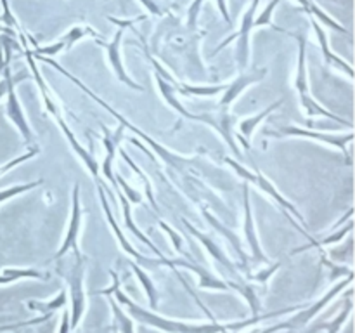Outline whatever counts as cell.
Listing matches in <instances>:
<instances>
[{
  "label": "cell",
  "mask_w": 355,
  "mask_h": 333,
  "mask_svg": "<svg viewBox=\"0 0 355 333\" xmlns=\"http://www.w3.org/2000/svg\"><path fill=\"white\" fill-rule=\"evenodd\" d=\"M59 333H73L71 328H69V309H64V311H62V318H61V326H59Z\"/></svg>",
  "instance_id": "obj_49"
},
{
  "label": "cell",
  "mask_w": 355,
  "mask_h": 333,
  "mask_svg": "<svg viewBox=\"0 0 355 333\" xmlns=\"http://www.w3.org/2000/svg\"><path fill=\"white\" fill-rule=\"evenodd\" d=\"M180 221H182L184 228H186L187 231H189L191 234H193L194 238H196L198 241H200L201 245L205 246V250H207V252L210 253L211 259H214L215 262L220 264V266L224 267L225 271H229V273H231L232 276H234V280H236V278H241V274H239V269H238V264H234L231 259H229V255H227V253H225V250H222V246L218 245V243L215 241V239L211 238L210 234H207V232L200 231V229H198L196 225L191 224V222L187 221V219L182 217V219H180Z\"/></svg>",
  "instance_id": "obj_17"
},
{
  "label": "cell",
  "mask_w": 355,
  "mask_h": 333,
  "mask_svg": "<svg viewBox=\"0 0 355 333\" xmlns=\"http://www.w3.org/2000/svg\"><path fill=\"white\" fill-rule=\"evenodd\" d=\"M309 17H311V24L315 31V37H318L319 47H321L322 56H324L326 65L331 66V68H335V69H338V71L345 73L349 78H354L352 65H350L349 61H345L343 58H340V56H336V52L331 51V47H329V44H328V35H326V31L322 30V24L319 23L318 19H314L312 16H309Z\"/></svg>",
  "instance_id": "obj_20"
},
{
  "label": "cell",
  "mask_w": 355,
  "mask_h": 333,
  "mask_svg": "<svg viewBox=\"0 0 355 333\" xmlns=\"http://www.w3.org/2000/svg\"><path fill=\"white\" fill-rule=\"evenodd\" d=\"M73 266L69 269L66 281L69 284V328L75 332L76 326L82 321L87 309V295H85V269L87 259L83 255H73Z\"/></svg>",
  "instance_id": "obj_7"
},
{
  "label": "cell",
  "mask_w": 355,
  "mask_h": 333,
  "mask_svg": "<svg viewBox=\"0 0 355 333\" xmlns=\"http://www.w3.org/2000/svg\"><path fill=\"white\" fill-rule=\"evenodd\" d=\"M0 73H2V78H0V99H2L7 94V82H9V76L12 75V73H10V65L6 66Z\"/></svg>",
  "instance_id": "obj_47"
},
{
  "label": "cell",
  "mask_w": 355,
  "mask_h": 333,
  "mask_svg": "<svg viewBox=\"0 0 355 333\" xmlns=\"http://www.w3.org/2000/svg\"><path fill=\"white\" fill-rule=\"evenodd\" d=\"M279 267H281V262H274L270 264L269 267H266V269H260L259 273H248L243 278H245L246 281H253V283H259L262 284V287H267L269 280L276 274V271L279 269Z\"/></svg>",
  "instance_id": "obj_39"
},
{
  "label": "cell",
  "mask_w": 355,
  "mask_h": 333,
  "mask_svg": "<svg viewBox=\"0 0 355 333\" xmlns=\"http://www.w3.org/2000/svg\"><path fill=\"white\" fill-rule=\"evenodd\" d=\"M205 2H207V0H193V2L189 3V7H187L186 24L187 28H191V30H194V28L198 26V19H200V14H201V9H203Z\"/></svg>",
  "instance_id": "obj_43"
},
{
  "label": "cell",
  "mask_w": 355,
  "mask_h": 333,
  "mask_svg": "<svg viewBox=\"0 0 355 333\" xmlns=\"http://www.w3.org/2000/svg\"><path fill=\"white\" fill-rule=\"evenodd\" d=\"M107 19H110L113 24H116L118 28H125V30H127V28L134 26L135 23H141V21L148 19V16H139V17H134V19H116V17L110 16Z\"/></svg>",
  "instance_id": "obj_46"
},
{
  "label": "cell",
  "mask_w": 355,
  "mask_h": 333,
  "mask_svg": "<svg viewBox=\"0 0 355 333\" xmlns=\"http://www.w3.org/2000/svg\"><path fill=\"white\" fill-rule=\"evenodd\" d=\"M114 293V300L118 302L120 305H123L125 309L128 311V314L139 321L141 325H148L151 328L162 330L165 333H222L224 330H232V332H239V330H245L248 326L257 325V323L263 321V319H270V318H279V316L290 314V312H295L297 309H300L302 305H293V307H286V309H279V311L274 312H267V314H259V316H252V319H243V321H234V323H220L217 321H210V323H201V325H196V323H186V321H179V319H170L165 318V316L156 314L155 311H146L144 307H141L139 304H135L127 293L116 288L113 291Z\"/></svg>",
  "instance_id": "obj_1"
},
{
  "label": "cell",
  "mask_w": 355,
  "mask_h": 333,
  "mask_svg": "<svg viewBox=\"0 0 355 333\" xmlns=\"http://www.w3.org/2000/svg\"><path fill=\"white\" fill-rule=\"evenodd\" d=\"M96 182H97V193H99V200H101V205H103L104 215H106L107 222H110L111 229H113L114 236H116L118 245H120L121 250H123V252L127 253V255H130L132 259L135 260V262H137V264H146V260H148V257L142 255L141 252H137V250L134 248V245H132V243L128 241L127 236L123 234V231H121L120 225H118L116 219H114L113 210H111L110 203H107V200H106V191H104V186H103V184H101V180H96Z\"/></svg>",
  "instance_id": "obj_18"
},
{
  "label": "cell",
  "mask_w": 355,
  "mask_h": 333,
  "mask_svg": "<svg viewBox=\"0 0 355 333\" xmlns=\"http://www.w3.org/2000/svg\"><path fill=\"white\" fill-rule=\"evenodd\" d=\"M6 117L12 121L14 127L19 132L21 139L26 146H31L33 142L35 134L31 130L30 123L26 120V114H24L23 106L19 103V97L16 94V85H14L12 75L9 76V82H7V94H6Z\"/></svg>",
  "instance_id": "obj_14"
},
{
  "label": "cell",
  "mask_w": 355,
  "mask_h": 333,
  "mask_svg": "<svg viewBox=\"0 0 355 333\" xmlns=\"http://www.w3.org/2000/svg\"><path fill=\"white\" fill-rule=\"evenodd\" d=\"M175 89L180 96H194V97H211L222 94L225 89V83L220 85H189V83H175Z\"/></svg>",
  "instance_id": "obj_32"
},
{
  "label": "cell",
  "mask_w": 355,
  "mask_h": 333,
  "mask_svg": "<svg viewBox=\"0 0 355 333\" xmlns=\"http://www.w3.org/2000/svg\"><path fill=\"white\" fill-rule=\"evenodd\" d=\"M54 120L58 121L59 128H61V132L64 134L66 141H68L69 148L73 149V153H75V155L82 160V163L87 166V170H89L90 176L94 177V180H99V162H97L96 156H94L89 149L83 148V146L80 144L78 139H76V135L73 134V130L69 128L68 121L62 118V113L58 114V117H54Z\"/></svg>",
  "instance_id": "obj_19"
},
{
  "label": "cell",
  "mask_w": 355,
  "mask_h": 333,
  "mask_svg": "<svg viewBox=\"0 0 355 333\" xmlns=\"http://www.w3.org/2000/svg\"><path fill=\"white\" fill-rule=\"evenodd\" d=\"M123 33H125V28H118V31L114 33L113 40L111 42H104L103 38H96L94 42H96L99 47L104 49V52H106V56H107V62H110L111 69H113V73H114V76H116L118 82L125 83V85L132 90L144 92V87L139 85V83L135 82L130 75H128L127 68H125V65H123V59H121V40H123Z\"/></svg>",
  "instance_id": "obj_11"
},
{
  "label": "cell",
  "mask_w": 355,
  "mask_h": 333,
  "mask_svg": "<svg viewBox=\"0 0 355 333\" xmlns=\"http://www.w3.org/2000/svg\"><path fill=\"white\" fill-rule=\"evenodd\" d=\"M114 180H116L118 186L121 187V193H123V196L127 198L128 201H130V205H142V203H144V196L139 193V189L132 187L130 184H128L127 180H125L123 177H121L118 172H114Z\"/></svg>",
  "instance_id": "obj_38"
},
{
  "label": "cell",
  "mask_w": 355,
  "mask_h": 333,
  "mask_svg": "<svg viewBox=\"0 0 355 333\" xmlns=\"http://www.w3.org/2000/svg\"><path fill=\"white\" fill-rule=\"evenodd\" d=\"M132 269H134L135 276H137V280H139V283L142 284L146 295H148L149 305H151V309L155 311V309L158 307V302H159V293H158V290H156L155 283H153V280L149 278V274L146 273V271L142 269V267L139 266L137 262H132Z\"/></svg>",
  "instance_id": "obj_34"
},
{
  "label": "cell",
  "mask_w": 355,
  "mask_h": 333,
  "mask_svg": "<svg viewBox=\"0 0 355 333\" xmlns=\"http://www.w3.org/2000/svg\"><path fill=\"white\" fill-rule=\"evenodd\" d=\"M0 3H2V21L6 23V26H9V28H12V30L23 33V31H21L19 23H17V19L14 17L12 9H10V6H9V0H0Z\"/></svg>",
  "instance_id": "obj_44"
},
{
  "label": "cell",
  "mask_w": 355,
  "mask_h": 333,
  "mask_svg": "<svg viewBox=\"0 0 355 333\" xmlns=\"http://www.w3.org/2000/svg\"><path fill=\"white\" fill-rule=\"evenodd\" d=\"M277 31L288 35V37H293L298 44V59H297V75H295V90L298 94V103H300L302 111H304L305 117L315 118H329V120L336 121V123L349 125L352 127V121L343 120L342 117L335 114L333 111H329L328 108L322 106L321 103L315 101V97L311 92V83H309V69H307V37L304 33H293V31H286L283 28H277Z\"/></svg>",
  "instance_id": "obj_3"
},
{
  "label": "cell",
  "mask_w": 355,
  "mask_h": 333,
  "mask_svg": "<svg viewBox=\"0 0 355 333\" xmlns=\"http://www.w3.org/2000/svg\"><path fill=\"white\" fill-rule=\"evenodd\" d=\"M155 82H156V87H158L159 94H162L163 101H165L172 110H175L177 113L180 114V118H186V120L189 121H196V113L187 111L186 106L180 103L179 92H177L175 85H173L172 82H168V80H165L163 76H159L158 73H155Z\"/></svg>",
  "instance_id": "obj_23"
},
{
  "label": "cell",
  "mask_w": 355,
  "mask_h": 333,
  "mask_svg": "<svg viewBox=\"0 0 355 333\" xmlns=\"http://www.w3.org/2000/svg\"><path fill=\"white\" fill-rule=\"evenodd\" d=\"M38 153H40V148H38V146H30V149H28L26 153H23V155L16 156V158H12V160H10V162H7V163H3V165H0V177L6 176V173L9 172V170H12L14 166H17V165H21V163L28 162V160L35 158V156H37Z\"/></svg>",
  "instance_id": "obj_41"
},
{
  "label": "cell",
  "mask_w": 355,
  "mask_h": 333,
  "mask_svg": "<svg viewBox=\"0 0 355 333\" xmlns=\"http://www.w3.org/2000/svg\"><path fill=\"white\" fill-rule=\"evenodd\" d=\"M281 106H283V99H277V101H274L272 104H269L266 110L259 111L257 114H252V117L245 118V120H239L238 123H236L238 125V130H239L238 139L241 141L243 148H245L246 151L252 148V135H253V132L257 130V127H259V125L262 123V121L266 120L270 113H272V111H276L277 108H281Z\"/></svg>",
  "instance_id": "obj_21"
},
{
  "label": "cell",
  "mask_w": 355,
  "mask_h": 333,
  "mask_svg": "<svg viewBox=\"0 0 355 333\" xmlns=\"http://www.w3.org/2000/svg\"><path fill=\"white\" fill-rule=\"evenodd\" d=\"M106 2H111V0H106ZM139 3L155 17H163L172 10V0H139Z\"/></svg>",
  "instance_id": "obj_37"
},
{
  "label": "cell",
  "mask_w": 355,
  "mask_h": 333,
  "mask_svg": "<svg viewBox=\"0 0 355 333\" xmlns=\"http://www.w3.org/2000/svg\"><path fill=\"white\" fill-rule=\"evenodd\" d=\"M225 163H227V165L234 170L236 176L241 177L246 184H250V186H255L257 189H260L263 194H267L270 200L276 201V203L279 205L281 210H283V214L288 215L291 225H293L297 231H300L307 239L312 238V236L307 232V222H305L304 215L298 212V208L295 207V205L291 203V201L288 200L284 194H281V191L274 186L272 180H270L269 177L262 172V170L248 169V166L241 165V163H239L236 158H229V156L225 158Z\"/></svg>",
  "instance_id": "obj_4"
},
{
  "label": "cell",
  "mask_w": 355,
  "mask_h": 333,
  "mask_svg": "<svg viewBox=\"0 0 355 333\" xmlns=\"http://www.w3.org/2000/svg\"><path fill=\"white\" fill-rule=\"evenodd\" d=\"M19 280H47V274L33 267H3L0 271V284H10Z\"/></svg>",
  "instance_id": "obj_28"
},
{
  "label": "cell",
  "mask_w": 355,
  "mask_h": 333,
  "mask_svg": "<svg viewBox=\"0 0 355 333\" xmlns=\"http://www.w3.org/2000/svg\"><path fill=\"white\" fill-rule=\"evenodd\" d=\"M52 314H44L42 318L37 319H30V321H23V323H16V325H7V326H0V333L2 332H9V330H16L21 328V326H31V325H40V323H45L47 319H51Z\"/></svg>",
  "instance_id": "obj_45"
},
{
  "label": "cell",
  "mask_w": 355,
  "mask_h": 333,
  "mask_svg": "<svg viewBox=\"0 0 355 333\" xmlns=\"http://www.w3.org/2000/svg\"><path fill=\"white\" fill-rule=\"evenodd\" d=\"M354 311V302H352V290L347 291V302L343 305L342 311L331 319V321H326V323H319V325L312 326L309 330V333H318V332H326V333H340L342 326L349 321V318L352 316Z\"/></svg>",
  "instance_id": "obj_26"
},
{
  "label": "cell",
  "mask_w": 355,
  "mask_h": 333,
  "mask_svg": "<svg viewBox=\"0 0 355 333\" xmlns=\"http://www.w3.org/2000/svg\"><path fill=\"white\" fill-rule=\"evenodd\" d=\"M266 135L272 139H290V137H300V139H311V141L322 142L331 148L338 149L343 155H347V162H352L349 153L350 142L354 141V132L349 128L347 134H328V132L319 130H309V128H302L298 125H277L276 128H267Z\"/></svg>",
  "instance_id": "obj_6"
},
{
  "label": "cell",
  "mask_w": 355,
  "mask_h": 333,
  "mask_svg": "<svg viewBox=\"0 0 355 333\" xmlns=\"http://www.w3.org/2000/svg\"><path fill=\"white\" fill-rule=\"evenodd\" d=\"M82 203H80V184L75 182L71 193V214H69V224L66 229L64 239L58 252L54 253L52 260H58L64 257L68 252H73V255H82L80 250V231H82Z\"/></svg>",
  "instance_id": "obj_10"
},
{
  "label": "cell",
  "mask_w": 355,
  "mask_h": 333,
  "mask_svg": "<svg viewBox=\"0 0 355 333\" xmlns=\"http://www.w3.org/2000/svg\"><path fill=\"white\" fill-rule=\"evenodd\" d=\"M222 333H234V332H232V330H224V332H222Z\"/></svg>",
  "instance_id": "obj_51"
},
{
  "label": "cell",
  "mask_w": 355,
  "mask_h": 333,
  "mask_svg": "<svg viewBox=\"0 0 355 333\" xmlns=\"http://www.w3.org/2000/svg\"><path fill=\"white\" fill-rule=\"evenodd\" d=\"M110 305L111 311H113V318H114V326L120 328L121 333H135L134 330V321L128 314H125L123 309L118 305V302L114 298H110Z\"/></svg>",
  "instance_id": "obj_36"
},
{
  "label": "cell",
  "mask_w": 355,
  "mask_h": 333,
  "mask_svg": "<svg viewBox=\"0 0 355 333\" xmlns=\"http://www.w3.org/2000/svg\"><path fill=\"white\" fill-rule=\"evenodd\" d=\"M44 182H45L44 179H38V180H31V182L16 184V186L6 187V189L0 191V203H3V201H7V200H12V198L19 196V194L30 193L31 189H37V187L44 186Z\"/></svg>",
  "instance_id": "obj_35"
},
{
  "label": "cell",
  "mask_w": 355,
  "mask_h": 333,
  "mask_svg": "<svg viewBox=\"0 0 355 333\" xmlns=\"http://www.w3.org/2000/svg\"><path fill=\"white\" fill-rule=\"evenodd\" d=\"M352 281H354V273H350L345 280L338 281L335 287L329 288V290L326 291L321 298H318L314 304L305 305V307L302 305L300 309H297V311H295L293 316H290V318L284 319V321H279V323H276V325L267 326V328L259 330V332H253V333H277V332H284V330H288V332H295V330L304 328V326L309 325V323H311L312 319H314L315 316H318L319 312L326 307V305L331 304V302L338 297V293L340 291H343V288L350 287V284H352Z\"/></svg>",
  "instance_id": "obj_5"
},
{
  "label": "cell",
  "mask_w": 355,
  "mask_h": 333,
  "mask_svg": "<svg viewBox=\"0 0 355 333\" xmlns=\"http://www.w3.org/2000/svg\"><path fill=\"white\" fill-rule=\"evenodd\" d=\"M101 128H103V146H104V162L103 165H99V172H103V176L110 180L111 187H113L116 193H120V187H118L116 180H114V158H116L118 148H120V141L123 137L125 127L120 123V127L116 130H110L106 125L101 123Z\"/></svg>",
  "instance_id": "obj_16"
},
{
  "label": "cell",
  "mask_w": 355,
  "mask_h": 333,
  "mask_svg": "<svg viewBox=\"0 0 355 333\" xmlns=\"http://www.w3.org/2000/svg\"><path fill=\"white\" fill-rule=\"evenodd\" d=\"M31 56H33V59H37V61H44V62H47V65H51L52 68L58 69V71L61 73L62 76H66V78H68V80H71V82L75 83V85L78 87V89H82L83 92L87 94V96L92 97V101H96V103L99 104V106H103L104 110L110 111V113L113 114L114 118H116L118 123L123 125L125 130H132V132H134L135 135H139V137H141V139H144L146 144L151 146V148L155 149L156 153H158V156H159V158L163 160V162L166 163V165H170V166H172V169H175L177 172H184V169H186L187 165H191V162H193V160H191V158H186V156L177 155V153L170 151L168 148H165V146H163V144H159V142H156L155 139L151 137V135H148V134H146V132H142L141 128L135 127L134 123H130V121H128L127 118L123 117V114L118 113V111L114 110V108H111L110 104L106 103V101H103V99H101L99 96H97L96 92H92V90H90L89 87H87L85 83L82 82V80H78V78H76L75 75H71V73H69L68 69H64V66H61V65H59V62H55L54 59H52V58H45V56H37V54H31Z\"/></svg>",
  "instance_id": "obj_2"
},
{
  "label": "cell",
  "mask_w": 355,
  "mask_h": 333,
  "mask_svg": "<svg viewBox=\"0 0 355 333\" xmlns=\"http://www.w3.org/2000/svg\"><path fill=\"white\" fill-rule=\"evenodd\" d=\"M10 35V37H16V30H12V28H9V26H2V24H0V35Z\"/></svg>",
  "instance_id": "obj_50"
},
{
  "label": "cell",
  "mask_w": 355,
  "mask_h": 333,
  "mask_svg": "<svg viewBox=\"0 0 355 333\" xmlns=\"http://www.w3.org/2000/svg\"><path fill=\"white\" fill-rule=\"evenodd\" d=\"M217 3V9L220 10L222 17H224L225 23H231V12H229V6H227V0H215Z\"/></svg>",
  "instance_id": "obj_48"
},
{
  "label": "cell",
  "mask_w": 355,
  "mask_h": 333,
  "mask_svg": "<svg viewBox=\"0 0 355 333\" xmlns=\"http://www.w3.org/2000/svg\"><path fill=\"white\" fill-rule=\"evenodd\" d=\"M279 3H281V0H272V2L267 3V7L262 10V12H260V16L255 17V21H253V26H269V28H272V30L277 31V28L279 26H276V24L272 23V14H274V10L277 9V6H279Z\"/></svg>",
  "instance_id": "obj_40"
},
{
  "label": "cell",
  "mask_w": 355,
  "mask_h": 333,
  "mask_svg": "<svg viewBox=\"0 0 355 333\" xmlns=\"http://www.w3.org/2000/svg\"><path fill=\"white\" fill-rule=\"evenodd\" d=\"M229 290H234L248 302L250 311H252V316H259L260 311H262V300L259 297V291H257L255 284L248 283L245 278H236V280H227Z\"/></svg>",
  "instance_id": "obj_24"
},
{
  "label": "cell",
  "mask_w": 355,
  "mask_h": 333,
  "mask_svg": "<svg viewBox=\"0 0 355 333\" xmlns=\"http://www.w3.org/2000/svg\"><path fill=\"white\" fill-rule=\"evenodd\" d=\"M295 2L298 3V6L304 9V12L307 14V16H312L314 19H318L319 23L324 24V26L331 28V30L338 31V33H343V35H350V31L347 30L345 26H343L342 23H338L336 19H333L331 16H329L328 12H326L324 9H321V7L318 6V3L314 2V0H295Z\"/></svg>",
  "instance_id": "obj_25"
},
{
  "label": "cell",
  "mask_w": 355,
  "mask_h": 333,
  "mask_svg": "<svg viewBox=\"0 0 355 333\" xmlns=\"http://www.w3.org/2000/svg\"><path fill=\"white\" fill-rule=\"evenodd\" d=\"M151 266H166L170 269H177V267H184V269H189L200 278V288L201 290H217V291H229L227 280H222V278H217L214 273H210L208 269H205L201 264L194 262V260L184 259V257H179V259H172V257H156V259H151L148 257V262Z\"/></svg>",
  "instance_id": "obj_9"
},
{
  "label": "cell",
  "mask_w": 355,
  "mask_h": 333,
  "mask_svg": "<svg viewBox=\"0 0 355 333\" xmlns=\"http://www.w3.org/2000/svg\"><path fill=\"white\" fill-rule=\"evenodd\" d=\"M85 37L103 38L101 33H97L92 26H87V24H75V26L69 28L68 33H64L61 37V40L64 42V51H71L73 45L78 44V42Z\"/></svg>",
  "instance_id": "obj_33"
},
{
  "label": "cell",
  "mask_w": 355,
  "mask_h": 333,
  "mask_svg": "<svg viewBox=\"0 0 355 333\" xmlns=\"http://www.w3.org/2000/svg\"><path fill=\"white\" fill-rule=\"evenodd\" d=\"M28 309L30 311H37V312H44V314H52L54 311H59V309H64L68 305V291L61 290L58 295H55L52 300H28L26 302Z\"/></svg>",
  "instance_id": "obj_31"
},
{
  "label": "cell",
  "mask_w": 355,
  "mask_h": 333,
  "mask_svg": "<svg viewBox=\"0 0 355 333\" xmlns=\"http://www.w3.org/2000/svg\"><path fill=\"white\" fill-rule=\"evenodd\" d=\"M269 69L267 68H252V69H241L239 75L236 76L232 82L225 83V89L222 92L220 101H218V108L220 110H231L232 104L239 99L246 89H250L255 83H260L267 76Z\"/></svg>",
  "instance_id": "obj_12"
},
{
  "label": "cell",
  "mask_w": 355,
  "mask_h": 333,
  "mask_svg": "<svg viewBox=\"0 0 355 333\" xmlns=\"http://www.w3.org/2000/svg\"><path fill=\"white\" fill-rule=\"evenodd\" d=\"M196 121L214 128L224 139L225 144L232 149V153L239 156V148L236 144L234 135V127L238 123V118H236V114L231 113V110H220L218 108L217 113H196Z\"/></svg>",
  "instance_id": "obj_13"
},
{
  "label": "cell",
  "mask_w": 355,
  "mask_h": 333,
  "mask_svg": "<svg viewBox=\"0 0 355 333\" xmlns=\"http://www.w3.org/2000/svg\"><path fill=\"white\" fill-rule=\"evenodd\" d=\"M114 333H118V332H116V328H114Z\"/></svg>",
  "instance_id": "obj_52"
},
{
  "label": "cell",
  "mask_w": 355,
  "mask_h": 333,
  "mask_svg": "<svg viewBox=\"0 0 355 333\" xmlns=\"http://www.w3.org/2000/svg\"><path fill=\"white\" fill-rule=\"evenodd\" d=\"M158 225H159V229H163V231H165V234L170 238V241H172L175 252L177 253H184V238H182V236H180L179 232H177L175 229L172 228V225L166 224L163 219H158Z\"/></svg>",
  "instance_id": "obj_42"
},
{
  "label": "cell",
  "mask_w": 355,
  "mask_h": 333,
  "mask_svg": "<svg viewBox=\"0 0 355 333\" xmlns=\"http://www.w3.org/2000/svg\"><path fill=\"white\" fill-rule=\"evenodd\" d=\"M352 228H354V222H352V219H349L347 225H343V228L340 229V231L333 232L331 236H326V238H321V239H315L314 236H312V238L309 239L307 245L298 246V248H295L293 252H291V255H297V253L305 252V250H309V248H318L319 250V248H322V246H328V245H335V243H340L343 238H345V234H349V232L352 231Z\"/></svg>",
  "instance_id": "obj_29"
},
{
  "label": "cell",
  "mask_w": 355,
  "mask_h": 333,
  "mask_svg": "<svg viewBox=\"0 0 355 333\" xmlns=\"http://www.w3.org/2000/svg\"><path fill=\"white\" fill-rule=\"evenodd\" d=\"M260 0H252V3L248 6V9L245 10L241 17V24H239V30L236 35H231V37L225 38L220 45L214 51V54L220 52L222 49L227 47L234 38H238V45H236V62H238L239 71L241 69H246L250 65V37H252L253 30V21L257 17V10H259Z\"/></svg>",
  "instance_id": "obj_8"
},
{
  "label": "cell",
  "mask_w": 355,
  "mask_h": 333,
  "mask_svg": "<svg viewBox=\"0 0 355 333\" xmlns=\"http://www.w3.org/2000/svg\"><path fill=\"white\" fill-rule=\"evenodd\" d=\"M201 214H203V217L207 219L208 224H210L211 228H214L215 231L218 232V234L225 236V239H227V241L231 243L232 248H234L236 253H238L239 260H241V267H243V269H245V276H246V274H248V273H252V271H250V266H248V255H246L245 250H243L241 236H238L234 231H231V229H229L227 225L222 224V222L218 221V219L215 217V215H211L210 212L207 210V208H201Z\"/></svg>",
  "instance_id": "obj_22"
},
{
  "label": "cell",
  "mask_w": 355,
  "mask_h": 333,
  "mask_svg": "<svg viewBox=\"0 0 355 333\" xmlns=\"http://www.w3.org/2000/svg\"><path fill=\"white\" fill-rule=\"evenodd\" d=\"M116 194H118V200H120V203H121V208H123V221H125V225H127L128 231H130L132 234H134L135 238L139 239V241H142V243H144V245H148L149 250H153L156 257H162V252H159V250H158V246H156L155 243H153L151 239H149L148 236H146L144 232H142L141 229L137 228V224H135L134 217H132V205H130V201H128L127 198L123 196V193H121V191H120V193H116Z\"/></svg>",
  "instance_id": "obj_27"
},
{
  "label": "cell",
  "mask_w": 355,
  "mask_h": 333,
  "mask_svg": "<svg viewBox=\"0 0 355 333\" xmlns=\"http://www.w3.org/2000/svg\"><path fill=\"white\" fill-rule=\"evenodd\" d=\"M118 153H120V156H121V158H123L125 162L128 163V166H130V169H132V172H135V173H137L139 180H141V182H142V187H144V194H146V198H148L149 205H151V207H153V210H155V212H158V203H156L155 191H153V184H151V180H149V177L146 176V172H144V170H142L141 166H139L137 163H135L134 160H132L130 156H128L127 153L123 151V149H120V148H118Z\"/></svg>",
  "instance_id": "obj_30"
},
{
  "label": "cell",
  "mask_w": 355,
  "mask_h": 333,
  "mask_svg": "<svg viewBox=\"0 0 355 333\" xmlns=\"http://www.w3.org/2000/svg\"><path fill=\"white\" fill-rule=\"evenodd\" d=\"M243 208H245V217H243V232H245L246 245H248L250 252H252L253 262H269L267 255L263 253L262 245L259 239V231H257L255 217H253L252 210V200H250V184H243Z\"/></svg>",
  "instance_id": "obj_15"
}]
</instances>
